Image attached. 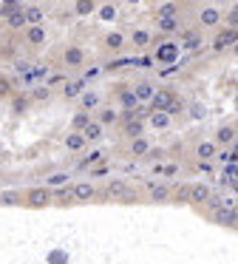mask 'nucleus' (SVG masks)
Here are the masks:
<instances>
[{
	"label": "nucleus",
	"instance_id": "nucleus-1",
	"mask_svg": "<svg viewBox=\"0 0 238 264\" xmlns=\"http://www.w3.org/2000/svg\"><path fill=\"white\" fill-rule=\"evenodd\" d=\"M102 196H105V199H125V202H128V199H133V190L128 188L125 179H111L105 185V190H102Z\"/></svg>",
	"mask_w": 238,
	"mask_h": 264
},
{
	"label": "nucleus",
	"instance_id": "nucleus-2",
	"mask_svg": "<svg viewBox=\"0 0 238 264\" xmlns=\"http://www.w3.org/2000/svg\"><path fill=\"white\" fill-rule=\"evenodd\" d=\"M23 204H28V208H48L51 204V190L48 188H31Z\"/></svg>",
	"mask_w": 238,
	"mask_h": 264
},
{
	"label": "nucleus",
	"instance_id": "nucleus-3",
	"mask_svg": "<svg viewBox=\"0 0 238 264\" xmlns=\"http://www.w3.org/2000/svg\"><path fill=\"white\" fill-rule=\"evenodd\" d=\"M173 94H170L168 88H159V91H153V97H150V111H168L170 106H173Z\"/></svg>",
	"mask_w": 238,
	"mask_h": 264
},
{
	"label": "nucleus",
	"instance_id": "nucleus-4",
	"mask_svg": "<svg viewBox=\"0 0 238 264\" xmlns=\"http://www.w3.org/2000/svg\"><path fill=\"white\" fill-rule=\"evenodd\" d=\"M233 43H238V28H224V32H219L216 34V40H213V48L216 52H224V48H230Z\"/></svg>",
	"mask_w": 238,
	"mask_h": 264
},
{
	"label": "nucleus",
	"instance_id": "nucleus-5",
	"mask_svg": "<svg viewBox=\"0 0 238 264\" xmlns=\"http://www.w3.org/2000/svg\"><path fill=\"white\" fill-rule=\"evenodd\" d=\"M85 62V52L79 48V46H68L65 52H62V66H68V68H79Z\"/></svg>",
	"mask_w": 238,
	"mask_h": 264
},
{
	"label": "nucleus",
	"instance_id": "nucleus-6",
	"mask_svg": "<svg viewBox=\"0 0 238 264\" xmlns=\"http://www.w3.org/2000/svg\"><path fill=\"white\" fill-rule=\"evenodd\" d=\"M85 145H88V140L82 136L79 131H71L68 136H65V148L71 150V154H79V150H85Z\"/></svg>",
	"mask_w": 238,
	"mask_h": 264
},
{
	"label": "nucleus",
	"instance_id": "nucleus-7",
	"mask_svg": "<svg viewBox=\"0 0 238 264\" xmlns=\"http://www.w3.org/2000/svg\"><path fill=\"white\" fill-rule=\"evenodd\" d=\"M94 185L91 182H77L74 185V202H88V199H94Z\"/></svg>",
	"mask_w": 238,
	"mask_h": 264
},
{
	"label": "nucleus",
	"instance_id": "nucleus-8",
	"mask_svg": "<svg viewBox=\"0 0 238 264\" xmlns=\"http://www.w3.org/2000/svg\"><path fill=\"white\" fill-rule=\"evenodd\" d=\"M6 26H9V28H23V26H26V14H23L20 6H14V9L6 12Z\"/></svg>",
	"mask_w": 238,
	"mask_h": 264
},
{
	"label": "nucleus",
	"instance_id": "nucleus-9",
	"mask_svg": "<svg viewBox=\"0 0 238 264\" xmlns=\"http://www.w3.org/2000/svg\"><path fill=\"white\" fill-rule=\"evenodd\" d=\"M51 202H57V204H74V185L57 188V194H51Z\"/></svg>",
	"mask_w": 238,
	"mask_h": 264
},
{
	"label": "nucleus",
	"instance_id": "nucleus-10",
	"mask_svg": "<svg viewBox=\"0 0 238 264\" xmlns=\"http://www.w3.org/2000/svg\"><path fill=\"white\" fill-rule=\"evenodd\" d=\"M148 190H150V202H168L170 196H173V190H170L168 185H156V182H153Z\"/></svg>",
	"mask_w": 238,
	"mask_h": 264
},
{
	"label": "nucleus",
	"instance_id": "nucleus-11",
	"mask_svg": "<svg viewBox=\"0 0 238 264\" xmlns=\"http://www.w3.org/2000/svg\"><path fill=\"white\" fill-rule=\"evenodd\" d=\"M210 188L207 185H193L190 188V202L193 204H207V199H210Z\"/></svg>",
	"mask_w": 238,
	"mask_h": 264
},
{
	"label": "nucleus",
	"instance_id": "nucleus-12",
	"mask_svg": "<svg viewBox=\"0 0 238 264\" xmlns=\"http://www.w3.org/2000/svg\"><path fill=\"white\" fill-rule=\"evenodd\" d=\"M168 125H170V114H168V111H150V128L165 131Z\"/></svg>",
	"mask_w": 238,
	"mask_h": 264
},
{
	"label": "nucleus",
	"instance_id": "nucleus-13",
	"mask_svg": "<svg viewBox=\"0 0 238 264\" xmlns=\"http://www.w3.org/2000/svg\"><path fill=\"white\" fill-rule=\"evenodd\" d=\"M219 20H221V14H219V9H202V14H199V23L202 26H207V28H213V26H219Z\"/></svg>",
	"mask_w": 238,
	"mask_h": 264
},
{
	"label": "nucleus",
	"instance_id": "nucleus-14",
	"mask_svg": "<svg viewBox=\"0 0 238 264\" xmlns=\"http://www.w3.org/2000/svg\"><path fill=\"white\" fill-rule=\"evenodd\" d=\"M26 43L43 46V43H45V28H43V26H28V28H26Z\"/></svg>",
	"mask_w": 238,
	"mask_h": 264
},
{
	"label": "nucleus",
	"instance_id": "nucleus-15",
	"mask_svg": "<svg viewBox=\"0 0 238 264\" xmlns=\"http://www.w3.org/2000/svg\"><path fill=\"white\" fill-rule=\"evenodd\" d=\"M216 142H219V145H233V142H236V128H233V125L219 128V131H216Z\"/></svg>",
	"mask_w": 238,
	"mask_h": 264
},
{
	"label": "nucleus",
	"instance_id": "nucleus-16",
	"mask_svg": "<svg viewBox=\"0 0 238 264\" xmlns=\"http://www.w3.org/2000/svg\"><path fill=\"white\" fill-rule=\"evenodd\" d=\"M153 91H156V88L150 86V82H139V86L133 88V97L139 100V102H150V97H153Z\"/></svg>",
	"mask_w": 238,
	"mask_h": 264
},
{
	"label": "nucleus",
	"instance_id": "nucleus-17",
	"mask_svg": "<svg viewBox=\"0 0 238 264\" xmlns=\"http://www.w3.org/2000/svg\"><path fill=\"white\" fill-rule=\"evenodd\" d=\"M99 162H105V154H102V150H91L88 156L79 162V170H88V168L99 165Z\"/></svg>",
	"mask_w": 238,
	"mask_h": 264
},
{
	"label": "nucleus",
	"instance_id": "nucleus-18",
	"mask_svg": "<svg viewBox=\"0 0 238 264\" xmlns=\"http://www.w3.org/2000/svg\"><path fill=\"white\" fill-rule=\"evenodd\" d=\"M216 154H219L216 142H202V145L196 148V156H199V159H204V162H207V159H213Z\"/></svg>",
	"mask_w": 238,
	"mask_h": 264
},
{
	"label": "nucleus",
	"instance_id": "nucleus-19",
	"mask_svg": "<svg viewBox=\"0 0 238 264\" xmlns=\"http://www.w3.org/2000/svg\"><path fill=\"white\" fill-rule=\"evenodd\" d=\"M213 219H216V224H236V213H233V208H219Z\"/></svg>",
	"mask_w": 238,
	"mask_h": 264
},
{
	"label": "nucleus",
	"instance_id": "nucleus-20",
	"mask_svg": "<svg viewBox=\"0 0 238 264\" xmlns=\"http://www.w3.org/2000/svg\"><path fill=\"white\" fill-rule=\"evenodd\" d=\"M23 14H26V23H31V26H40L43 23V9L40 6H26Z\"/></svg>",
	"mask_w": 238,
	"mask_h": 264
},
{
	"label": "nucleus",
	"instance_id": "nucleus-21",
	"mask_svg": "<svg viewBox=\"0 0 238 264\" xmlns=\"http://www.w3.org/2000/svg\"><path fill=\"white\" fill-rule=\"evenodd\" d=\"M145 154H150V142L136 136V140L131 142V156H145Z\"/></svg>",
	"mask_w": 238,
	"mask_h": 264
},
{
	"label": "nucleus",
	"instance_id": "nucleus-22",
	"mask_svg": "<svg viewBox=\"0 0 238 264\" xmlns=\"http://www.w3.org/2000/svg\"><path fill=\"white\" fill-rule=\"evenodd\" d=\"M182 43H185V48H199L202 46V34L193 32V28H187L185 34H182Z\"/></svg>",
	"mask_w": 238,
	"mask_h": 264
},
{
	"label": "nucleus",
	"instance_id": "nucleus-23",
	"mask_svg": "<svg viewBox=\"0 0 238 264\" xmlns=\"http://www.w3.org/2000/svg\"><path fill=\"white\" fill-rule=\"evenodd\" d=\"M79 134H82L88 142H94V140H99V136H102V125H99V122H88Z\"/></svg>",
	"mask_w": 238,
	"mask_h": 264
},
{
	"label": "nucleus",
	"instance_id": "nucleus-24",
	"mask_svg": "<svg viewBox=\"0 0 238 264\" xmlns=\"http://www.w3.org/2000/svg\"><path fill=\"white\" fill-rule=\"evenodd\" d=\"M131 43L136 46V48H148V46H150V32H145V28H139V32H133Z\"/></svg>",
	"mask_w": 238,
	"mask_h": 264
},
{
	"label": "nucleus",
	"instance_id": "nucleus-25",
	"mask_svg": "<svg viewBox=\"0 0 238 264\" xmlns=\"http://www.w3.org/2000/svg\"><path fill=\"white\" fill-rule=\"evenodd\" d=\"M142 131H145V122H142V120H131V122H125V134H128L131 140L142 136Z\"/></svg>",
	"mask_w": 238,
	"mask_h": 264
},
{
	"label": "nucleus",
	"instance_id": "nucleus-26",
	"mask_svg": "<svg viewBox=\"0 0 238 264\" xmlns=\"http://www.w3.org/2000/svg\"><path fill=\"white\" fill-rule=\"evenodd\" d=\"M105 46L111 48V52H119L125 46V34H119V32H111V34L105 37Z\"/></svg>",
	"mask_w": 238,
	"mask_h": 264
},
{
	"label": "nucleus",
	"instance_id": "nucleus-27",
	"mask_svg": "<svg viewBox=\"0 0 238 264\" xmlns=\"http://www.w3.org/2000/svg\"><path fill=\"white\" fill-rule=\"evenodd\" d=\"M45 182H48L45 188H62V185H68V174H62V170L60 174H51Z\"/></svg>",
	"mask_w": 238,
	"mask_h": 264
},
{
	"label": "nucleus",
	"instance_id": "nucleus-28",
	"mask_svg": "<svg viewBox=\"0 0 238 264\" xmlns=\"http://www.w3.org/2000/svg\"><path fill=\"white\" fill-rule=\"evenodd\" d=\"M179 14V6L176 3H162L159 6V12H156V18H176Z\"/></svg>",
	"mask_w": 238,
	"mask_h": 264
},
{
	"label": "nucleus",
	"instance_id": "nucleus-29",
	"mask_svg": "<svg viewBox=\"0 0 238 264\" xmlns=\"http://www.w3.org/2000/svg\"><path fill=\"white\" fill-rule=\"evenodd\" d=\"M156 20H159V28H162L165 34H170V32H176V28H179L176 18H156Z\"/></svg>",
	"mask_w": 238,
	"mask_h": 264
},
{
	"label": "nucleus",
	"instance_id": "nucleus-30",
	"mask_svg": "<svg viewBox=\"0 0 238 264\" xmlns=\"http://www.w3.org/2000/svg\"><path fill=\"white\" fill-rule=\"evenodd\" d=\"M28 102H31V97H26V94H14V100H11V108H14V111H26L28 108Z\"/></svg>",
	"mask_w": 238,
	"mask_h": 264
},
{
	"label": "nucleus",
	"instance_id": "nucleus-31",
	"mask_svg": "<svg viewBox=\"0 0 238 264\" xmlns=\"http://www.w3.org/2000/svg\"><path fill=\"white\" fill-rule=\"evenodd\" d=\"M74 12H77V14H82V18H85V14H91V12H94V0H77V3H74Z\"/></svg>",
	"mask_w": 238,
	"mask_h": 264
},
{
	"label": "nucleus",
	"instance_id": "nucleus-32",
	"mask_svg": "<svg viewBox=\"0 0 238 264\" xmlns=\"http://www.w3.org/2000/svg\"><path fill=\"white\" fill-rule=\"evenodd\" d=\"M91 122V116H88V111H82V108H79L77 114H74V128H77V131H82V128H85V125Z\"/></svg>",
	"mask_w": 238,
	"mask_h": 264
},
{
	"label": "nucleus",
	"instance_id": "nucleus-33",
	"mask_svg": "<svg viewBox=\"0 0 238 264\" xmlns=\"http://www.w3.org/2000/svg\"><path fill=\"white\" fill-rule=\"evenodd\" d=\"M79 102H82V111H94V108L99 106V97H97V94H82Z\"/></svg>",
	"mask_w": 238,
	"mask_h": 264
},
{
	"label": "nucleus",
	"instance_id": "nucleus-34",
	"mask_svg": "<svg viewBox=\"0 0 238 264\" xmlns=\"http://www.w3.org/2000/svg\"><path fill=\"white\" fill-rule=\"evenodd\" d=\"M48 97H51V88H48V86H40V88L31 91V100H37V102H45Z\"/></svg>",
	"mask_w": 238,
	"mask_h": 264
},
{
	"label": "nucleus",
	"instance_id": "nucleus-35",
	"mask_svg": "<svg viewBox=\"0 0 238 264\" xmlns=\"http://www.w3.org/2000/svg\"><path fill=\"white\" fill-rule=\"evenodd\" d=\"M159 60H176V46H162L159 48Z\"/></svg>",
	"mask_w": 238,
	"mask_h": 264
},
{
	"label": "nucleus",
	"instance_id": "nucleus-36",
	"mask_svg": "<svg viewBox=\"0 0 238 264\" xmlns=\"http://www.w3.org/2000/svg\"><path fill=\"white\" fill-rule=\"evenodd\" d=\"M114 18H116V9L111 6V3H105V6L99 9V20H105V23H111Z\"/></svg>",
	"mask_w": 238,
	"mask_h": 264
},
{
	"label": "nucleus",
	"instance_id": "nucleus-37",
	"mask_svg": "<svg viewBox=\"0 0 238 264\" xmlns=\"http://www.w3.org/2000/svg\"><path fill=\"white\" fill-rule=\"evenodd\" d=\"M119 100H122L125 108H136V106H139V100L133 97V91H122V94H119Z\"/></svg>",
	"mask_w": 238,
	"mask_h": 264
},
{
	"label": "nucleus",
	"instance_id": "nucleus-38",
	"mask_svg": "<svg viewBox=\"0 0 238 264\" xmlns=\"http://www.w3.org/2000/svg\"><path fill=\"white\" fill-rule=\"evenodd\" d=\"M99 125H111V122H116V111H99V120H97Z\"/></svg>",
	"mask_w": 238,
	"mask_h": 264
},
{
	"label": "nucleus",
	"instance_id": "nucleus-39",
	"mask_svg": "<svg viewBox=\"0 0 238 264\" xmlns=\"http://www.w3.org/2000/svg\"><path fill=\"white\" fill-rule=\"evenodd\" d=\"M82 88H85V82H82V80H77V82H68V88H65V97H77Z\"/></svg>",
	"mask_w": 238,
	"mask_h": 264
},
{
	"label": "nucleus",
	"instance_id": "nucleus-40",
	"mask_svg": "<svg viewBox=\"0 0 238 264\" xmlns=\"http://www.w3.org/2000/svg\"><path fill=\"white\" fill-rule=\"evenodd\" d=\"M0 204H20V196L14 190H6V194L0 196Z\"/></svg>",
	"mask_w": 238,
	"mask_h": 264
},
{
	"label": "nucleus",
	"instance_id": "nucleus-41",
	"mask_svg": "<svg viewBox=\"0 0 238 264\" xmlns=\"http://www.w3.org/2000/svg\"><path fill=\"white\" fill-rule=\"evenodd\" d=\"M108 170H111V168H108V162H99L97 168H88L91 176H108Z\"/></svg>",
	"mask_w": 238,
	"mask_h": 264
},
{
	"label": "nucleus",
	"instance_id": "nucleus-42",
	"mask_svg": "<svg viewBox=\"0 0 238 264\" xmlns=\"http://www.w3.org/2000/svg\"><path fill=\"white\" fill-rule=\"evenodd\" d=\"M173 199H179V202H190V188L182 185V188L176 190V194H173Z\"/></svg>",
	"mask_w": 238,
	"mask_h": 264
},
{
	"label": "nucleus",
	"instance_id": "nucleus-43",
	"mask_svg": "<svg viewBox=\"0 0 238 264\" xmlns=\"http://www.w3.org/2000/svg\"><path fill=\"white\" fill-rule=\"evenodd\" d=\"M156 174H165V176H176V174H179V165H162V168H156Z\"/></svg>",
	"mask_w": 238,
	"mask_h": 264
},
{
	"label": "nucleus",
	"instance_id": "nucleus-44",
	"mask_svg": "<svg viewBox=\"0 0 238 264\" xmlns=\"http://www.w3.org/2000/svg\"><path fill=\"white\" fill-rule=\"evenodd\" d=\"M227 23H230V28H238V12L236 9L230 12V20H227Z\"/></svg>",
	"mask_w": 238,
	"mask_h": 264
},
{
	"label": "nucleus",
	"instance_id": "nucleus-45",
	"mask_svg": "<svg viewBox=\"0 0 238 264\" xmlns=\"http://www.w3.org/2000/svg\"><path fill=\"white\" fill-rule=\"evenodd\" d=\"M190 116H196V120H202V116H204V108H202V106H193V108H190Z\"/></svg>",
	"mask_w": 238,
	"mask_h": 264
},
{
	"label": "nucleus",
	"instance_id": "nucleus-46",
	"mask_svg": "<svg viewBox=\"0 0 238 264\" xmlns=\"http://www.w3.org/2000/svg\"><path fill=\"white\" fill-rule=\"evenodd\" d=\"M3 6L6 9H14V6H20V0H3Z\"/></svg>",
	"mask_w": 238,
	"mask_h": 264
},
{
	"label": "nucleus",
	"instance_id": "nucleus-47",
	"mask_svg": "<svg viewBox=\"0 0 238 264\" xmlns=\"http://www.w3.org/2000/svg\"><path fill=\"white\" fill-rule=\"evenodd\" d=\"M233 213H236V222H238V204H236V208H233Z\"/></svg>",
	"mask_w": 238,
	"mask_h": 264
},
{
	"label": "nucleus",
	"instance_id": "nucleus-48",
	"mask_svg": "<svg viewBox=\"0 0 238 264\" xmlns=\"http://www.w3.org/2000/svg\"><path fill=\"white\" fill-rule=\"evenodd\" d=\"M128 3H136V0H128Z\"/></svg>",
	"mask_w": 238,
	"mask_h": 264
},
{
	"label": "nucleus",
	"instance_id": "nucleus-49",
	"mask_svg": "<svg viewBox=\"0 0 238 264\" xmlns=\"http://www.w3.org/2000/svg\"><path fill=\"white\" fill-rule=\"evenodd\" d=\"M236 54H238V46H236Z\"/></svg>",
	"mask_w": 238,
	"mask_h": 264
},
{
	"label": "nucleus",
	"instance_id": "nucleus-50",
	"mask_svg": "<svg viewBox=\"0 0 238 264\" xmlns=\"http://www.w3.org/2000/svg\"><path fill=\"white\" fill-rule=\"evenodd\" d=\"M236 12H238V3H236Z\"/></svg>",
	"mask_w": 238,
	"mask_h": 264
},
{
	"label": "nucleus",
	"instance_id": "nucleus-51",
	"mask_svg": "<svg viewBox=\"0 0 238 264\" xmlns=\"http://www.w3.org/2000/svg\"><path fill=\"white\" fill-rule=\"evenodd\" d=\"M219 3H224V0H219Z\"/></svg>",
	"mask_w": 238,
	"mask_h": 264
}]
</instances>
